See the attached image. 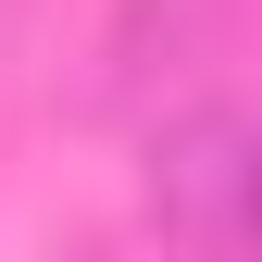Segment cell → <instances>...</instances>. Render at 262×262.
<instances>
[{
  "mask_svg": "<svg viewBox=\"0 0 262 262\" xmlns=\"http://www.w3.org/2000/svg\"><path fill=\"white\" fill-rule=\"evenodd\" d=\"M250 125L237 100H200L150 138V225L175 250H237V200H250Z\"/></svg>",
  "mask_w": 262,
  "mask_h": 262,
  "instance_id": "1",
  "label": "cell"
},
{
  "mask_svg": "<svg viewBox=\"0 0 262 262\" xmlns=\"http://www.w3.org/2000/svg\"><path fill=\"white\" fill-rule=\"evenodd\" d=\"M237 262H262V125H250V200H237Z\"/></svg>",
  "mask_w": 262,
  "mask_h": 262,
  "instance_id": "2",
  "label": "cell"
}]
</instances>
